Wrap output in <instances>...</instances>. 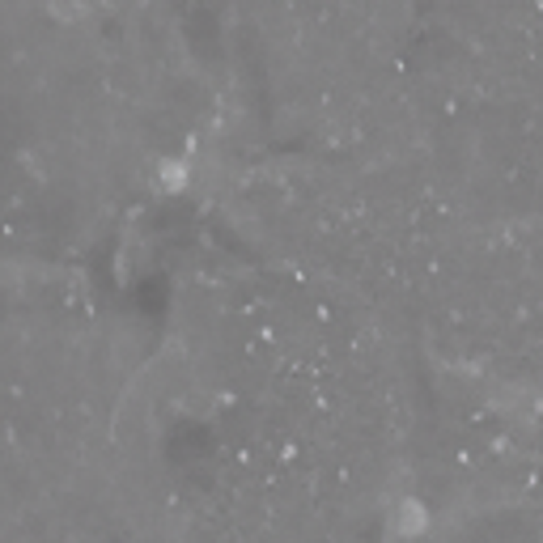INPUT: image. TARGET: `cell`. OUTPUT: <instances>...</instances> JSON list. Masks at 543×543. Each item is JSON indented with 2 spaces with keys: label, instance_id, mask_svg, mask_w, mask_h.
Returning <instances> with one entry per match:
<instances>
[{
  "label": "cell",
  "instance_id": "cell-2",
  "mask_svg": "<svg viewBox=\"0 0 543 543\" xmlns=\"http://www.w3.org/2000/svg\"><path fill=\"white\" fill-rule=\"evenodd\" d=\"M391 531L399 535V539H421L425 531H429V510L421 505V501H412V497H404V501H395V510H391Z\"/></svg>",
  "mask_w": 543,
  "mask_h": 543
},
{
  "label": "cell",
  "instance_id": "cell-1",
  "mask_svg": "<svg viewBox=\"0 0 543 543\" xmlns=\"http://www.w3.org/2000/svg\"><path fill=\"white\" fill-rule=\"evenodd\" d=\"M493 404H497L505 416H514V421H535V416L543 412V387L527 382V378L501 382L497 395H493Z\"/></svg>",
  "mask_w": 543,
  "mask_h": 543
}]
</instances>
